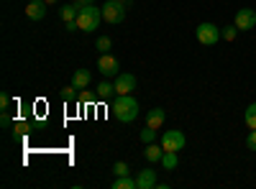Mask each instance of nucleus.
Masks as SVG:
<instances>
[{"mask_svg": "<svg viewBox=\"0 0 256 189\" xmlns=\"http://www.w3.org/2000/svg\"><path fill=\"white\" fill-rule=\"evenodd\" d=\"M113 118H118V123H134L138 118V102L131 95H118L110 105Z\"/></svg>", "mask_w": 256, "mask_h": 189, "instance_id": "nucleus-1", "label": "nucleus"}, {"mask_svg": "<svg viewBox=\"0 0 256 189\" xmlns=\"http://www.w3.org/2000/svg\"><path fill=\"white\" fill-rule=\"evenodd\" d=\"M100 20H102V10L92 3V5H84L80 8V15H77V23H80V31L84 33H92L98 26H100Z\"/></svg>", "mask_w": 256, "mask_h": 189, "instance_id": "nucleus-2", "label": "nucleus"}, {"mask_svg": "<svg viewBox=\"0 0 256 189\" xmlns=\"http://www.w3.org/2000/svg\"><path fill=\"white\" fill-rule=\"evenodd\" d=\"M100 10H102V20L110 23V26H118L126 18V5L120 3V0H105V5Z\"/></svg>", "mask_w": 256, "mask_h": 189, "instance_id": "nucleus-3", "label": "nucleus"}, {"mask_svg": "<svg viewBox=\"0 0 256 189\" xmlns=\"http://www.w3.org/2000/svg\"><path fill=\"white\" fill-rule=\"evenodd\" d=\"M195 38L200 41L202 46H216L220 41V28L216 23H200L195 31Z\"/></svg>", "mask_w": 256, "mask_h": 189, "instance_id": "nucleus-4", "label": "nucleus"}, {"mask_svg": "<svg viewBox=\"0 0 256 189\" xmlns=\"http://www.w3.org/2000/svg\"><path fill=\"white\" fill-rule=\"evenodd\" d=\"M184 143H187V138H184V133L182 131H166L164 136H162V149L164 151H182L184 149Z\"/></svg>", "mask_w": 256, "mask_h": 189, "instance_id": "nucleus-5", "label": "nucleus"}, {"mask_svg": "<svg viewBox=\"0 0 256 189\" xmlns=\"http://www.w3.org/2000/svg\"><path fill=\"white\" fill-rule=\"evenodd\" d=\"M118 69H120V64H118V59L113 54H100V59H98V72L100 74L118 77Z\"/></svg>", "mask_w": 256, "mask_h": 189, "instance_id": "nucleus-6", "label": "nucleus"}, {"mask_svg": "<svg viewBox=\"0 0 256 189\" xmlns=\"http://www.w3.org/2000/svg\"><path fill=\"white\" fill-rule=\"evenodd\" d=\"M236 28L238 31H251L254 26H256V10L254 8H241L238 13H236Z\"/></svg>", "mask_w": 256, "mask_h": 189, "instance_id": "nucleus-7", "label": "nucleus"}, {"mask_svg": "<svg viewBox=\"0 0 256 189\" xmlns=\"http://www.w3.org/2000/svg\"><path fill=\"white\" fill-rule=\"evenodd\" d=\"M113 85H116V95H131V92L136 90V77L128 74V72H123V74L116 77Z\"/></svg>", "mask_w": 256, "mask_h": 189, "instance_id": "nucleus-8", "label": "nucleus"}, {"mask_svg": "<svg viewBox=\"0 0 256 189\" xmlns=\"http://www.w3.org/2000/svg\"><path fill=\"white\" fill-rule=\"evenodd\" d=\"M136 187H138V189H154V187H159L156 172H154V169H141L138 177H136Z\"/></svg>", "mask_w": 256, "mask_h": 189, "instance_id": "nucleus-9", "label": "nucleus"}, {"mask_svg": "<svg viewBox=\"0 0 256 189\" xmlns=\"http://www.w3.org/2000/svg\"><path fill=\"white\" fill-rule=\"evenodd\" d=\"M26 15H28L31 20H41V18L46 15V3H44V0H28Z\"/></svg>", "mask_w": 256, "mask_h": 189, "instance_id": "nucleus-10", "label": "nucleus"}, {"mask_svg": "<svg viewBox=\"0 0 256 189\" xmlns=\"http://www.w3.org/2000/svg\"><path fill=\"white\" fill-rule=\"evenodd\" d=\"M164 120H166V113H164L162 108H154V110H148V113H146V125H148V128H154V131L162 128Z\"/></svg>", "mask_w": 256, "mask_h": 189, "instance_id": "nucleus-11", "label": "nucleus"}, {"mask_svg": "<svg viewBox=\"0 0 256 189\" xmlns=\"http://www.w3.org/2000/svg\"><path fill=\"white\" fill-rule=\"evenodd\" d=\"M92 82V74L88 72V69H77L74 74H72V85L77 87V90H84Z\"/></svg>", "mask_w": 256, "mask_h": 189, "instance_id": "nucleus-12", "label": "nucleus"}, {"mask_svg": "<svg viewBox=\"0 0 256 189\" xmlns=\"http://www.w3.org/2000/svg\"><path fill=\"white\" fill-rule=\"evenodd\" d=\"M144 156H146V161L156 164V161H162L164 149H162V146H156V143H146V151H144Z\"/></svg>", "mask_w": 256, "mask_h": 189, "instance_id": "nucleus-13", "label": "nucleus"}, {"mask_svg": "<svg viewBox=\"0 0 256 189\" xmlns=\"http://www.w3.org/2000/svg\"><path fill=\"white\" fill-rule=\"evenodd\" d=\"M166 172H174L177 169V164H180V156H177V151H164V156H162V161H159Z\"/></svg>", "mask_w": 256, "mask_h": 189, "instance_id": "nucleus-14", "label": "nucleus"}, {"mask_svg": "<svg viewBox=\"0 0 256 189\" xmlns=\"http://www.w3.org/2000/svg\"><path fill=\"white\" fill-rule=\"evenodd\" d=\"M59 15H62V20H64V23H70V20H77V15H80V8H77L74 3H70V5H62V8H59Z\"/></svg>", "mask_w": 256, "mask_h": 189, "instance_id": "nucleus-15", "label": "nucleus"}, {"mask_svg": "<svg viewBox=\"0 0 256 189\" xmlns=\"http://www.w3.org/2000/svg\"><path fill=\"white\" fill-rule=\"evenodd\" d=\"M244 123L248 125V131H256V102H251L246 113H244Z\"/></svg>", "mask_w": 256, "mask_h": 189, "instance_id": "nucleus-16", "label": "nucleus"}, {"mask_svg": "<svg viewBox=\"0 0 256 189\" xmlns=\"http://www.w3.org/2000/svg\"><path fill=\"white\" fill-rule=\"evenodd\" d=\"M113 189H138L136 187V179H131V177H116V182H113Z\"/></svg>", "mask_w": 256, "mask_h": 189, "instance_id": "nucleus-17", "label": "nucleus"}, {"mask_svg": "<svg viewBox=\"0 0 256 189\" xmlns=\"http://www.w3.org/2000/svg\"><path fill=\"white\" fill-rule=\"evenodd\" d=\"M113 92H116V85H110V82H100L98 85V97L100 100H108Z\"/></svg>", "mask_w": 256, "mask_h": 189, "instance_id": "nucleus-18", "label": "nucleus"}, {"mask_svg": "<svg viewBox=\"0 0 256 189\" xmlns=\"http://www.w3.org/2000/svg\"><path fill=\"white\" fill-rule=\"evenodd\" d=\"M110 46H113L110 36H98V44H95V49H98L100 54H108V51H110Z\"/></svg>", "mask_w": 256, "mask_h": 189, "instance_id": "nucleus-19", "label": "nucleus"}, {"mask_svg": "<svg viewBox=\"0 0 256 189\" xmlns=\"http://www.w3.org/2000/svg\"><path fill=\"white\" fill-rule=\"evenodd\" d=\"M236 36H238L236 23H233V26H220V38H223V41H233Z\"/></svg>", "mask_w": 256, "mask_h": 189, "instance_id": "nucleus-20", "label": "nucleus"}, {"mask_svg": "<svg viewBox=\"0 0 256 189\" xmlns=\"http://www.w3.org/2000/svg\"><path fill=\"white\" fill-rule=\"evenodd\" d=\"M154 138H156V131L146 125V128L141 131V143H154Z\"/></svg>", "mask_w": 256, "mask_h": 189, "instance_id": "nucleus-21", "label": "nucleus"}, {"mask_svg": "<svg viewBox=\"0 0 256 189\" xmlns=\"http://www.w3.org/2000/svg\"><path fill=\"white\" fill-rule=\"evenodd\" d=\"M62 97L67 100V102L77 100V87H74V85H70V87H64V90H62Z\"/></svg>", "mask_w": 256, "mask_h": 189, "instance_id": "nucleus-22", "label": "nucleus"}, {"mask_svg": "<svg viewBox=\"0 0 256 189\" xmlns=\"http://www.w3.org/2000/svg\"><path fill=\"white\" fill-rule=\"evenodd\" d=\"M113 174H116V177H126V174H128V164H126V161H116Z\"/></svg>", "mask_w": 256, "mask_h": 189, "instance_id": "nucleus-23", "label": "nucleus"}, {"mask_svg": "<svg viewBox=\"0 0 256 189\" xmlns=\"http://www.w3.org/2000/svg\"><path fill=\"white\" fill-rule=\"evenodd\" d=\"M80 100H82L84 105H95V102H98L100 97H95L92 92H82V95H80Z\"/></svg>", "mask_w": 256, "mask_h": 189, "instance_id": "nucleus-24", "label": "nucleus"}, {"mask_svg": "<svg viewBox=\"0 0 256 189\" xmlns=\"http://www.w3.org/2000/svg\"><path fill=\"white\" fill-rule=\"evenodd\" d=\"M26 128H28V125H26V123H20V120H18V123H13V133H16V136H24V133H26Z\"/></svg>", "mask_w": 256, "mask_h": 189, "instance_id": "nucleus-25", "label": "nucleus"}, {"mask_svg": "<svg viewBox=\"0 0 256 189\" xmlns=\"http://www.w3.org/2000/svg\"><path fill=\"white\" fill-rule=\"evenodd\" d=\"M246 146H248L251 151H256V131H251V133L246 136Z\"/></svg>", "mask_w": 256, "mask_h": 189, "instance_id": "nucleus-26", "label": "nucleus"}, {"mask_svg": "<svg viewBox=\"0 0 256 189\" xmlns=\"http://www.w3.org/2000/svg\"><path fill=\"white\" fill-rule=\"evenodd\" d=\"M8 102H10V97L3 92V95H0V108H3V110H8Z\"/></svg>", "mask_w": 256, "mask_h": 189, "instance_id": "nucleus-27", "label": "nucleus"}, {"mask_svg": "<svg viewBox=\"0 0 256 189\" xmlns=\"http://www.w3.org/2000/svg\"><path fill=\"white\" fill-rule=\"evenodd\" d=\"M95 3V0H74V5L77 8H84V5H92Z\"/></svg>", "mask_w": 256, "mask_h": 189, "instance_id": "nucleus-28", "label": "nucleus"}, {"mask_svg": "<svg viewBox=\"0 0 256 189\" xmlns=\"http://www.w3.org/2000/svg\"><path fill=\"white\" fill-rule=\"evenodd\" d=\"M64 28H67V31H77L80 23H77V20H70V23H64Z\"/></svg>", "mask_w": 256, "mask_h": 189, "instance_id": "nucleus-29", "label": "nucleus"}, {"mask_svg": "<svg viewBox=\"0 0 256 189\" xmlns=\"http://www.w3.org/2000/svg\"><path fill=\"white\" fill-rule=\"evenodd\" d=\"M0 123H3V125H8V123H10V115H8V110H3V115H0Z\"/></svg>", "mask_w": 256, "mask_h": 189, "instance_id": "nucleus-30", "label": "nucleus"}, {"mask_svg": "<svg viewBox=\"0 0 256 189\" xmlns=\"http://www.w3.org/2000/svg\"><path fill=\"white\" fill-rule=\"evenodd\" d=\"M120 3H123L126 8H131V5H134V0H120Z\"/></svg>", "mask_w": 256, "mask_h": 189, "instance_id": "nucleus-31", "label": "nucleus"}, {"mask_svg": "<svg viewBox=\"0 0 256 189\" xmlns=\"http://www.w3.org/2000/svg\"><path fill=\"white\" fill-rule=\"evenodd\" d=\"M44 3H46V5H54V3H59V0H44Z\"/></svg>", "mask_w": 256, "mask_h": 189, "instance_id": "nucleus-32", "label": "nucleus"}]
</instances>
